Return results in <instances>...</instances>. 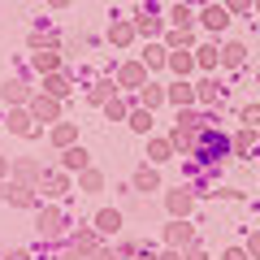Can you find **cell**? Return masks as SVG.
<instances>
[{
	"label": "cell",
	"instance_id": "obj_1",
	"mask_svg": "<svg viewBox=\"0 0 260 260\" xmlns=\"http://www.w3.org/2000/svg\"><path fill=\"white\" fill-rule=\"evenodd\" d=\"M65 225H70V217H65V208H56V204L39 208V221H35L39 239H61V234H65Z\"/></svg>",
	"mask_w": 260,
	"mask_h": 260
},
{
	"label": "cell",
	"instance_id": "obj_2",
	"mask_svg": "<svg viewBox=\"0 0 260 260\" xmlns=\"http://www.w3.org/2000/svg\"><path fill=\"white\" fill-rule=\"evenodd\" d=\"M165 247H174V251L195 247V230L182 221V217H174V225H165Z\"/></svg>",
	"mask_w": 260,
	"mask_h": 260
},
{
	"label": "cell",
	"instance_id": "obj_3",
	"mask_svg": "<svg viewBox=\"0 0 260 260\" xmlns=\"http://www.w3.org/2000/svg\"><path fill=\"white\" fill-rule=\"evenodd\" d=\"M70 247L83 251V256H95V251H100V230H95V225L91 230H74L70 234Z\"/></svg>",
	"mask_w": 260,
	"mask_h": 260
},
{
	"label": "cell",
	"instance_id": "obj_4",
	"mask_svg": "<svg viewBox=\"0 0 260 260\" xmlns=\"http://www.w3.org/2000/svg\"><path fill=\"white\" fill-rule=\"evenodd\" d=\"M61 169H65V174H83V169H91L87 148H78V143H74V148H65L61 152Z\"/></svg>",
	"mask_w": 260,
	"mask_h": 260
},
{
	"label": "cell",
	"instance_id": "obj_5",
	"mask_svg": "<svg viewBox=\"0 0 260 260\" xmlns=\"http://www.w3.org/2000/svg\"><path fill=\"white\" fill-rule=\"evenodd\" d=\"M165 208H169L174 217H186V213L195 208V195L186 191V186H178V191H169V195H165Z\"/></svg>",
	"mask_w": 260,
	"mask_h": 260
},
{
	"label": "cell",
	"instance_id": "obj_6",
	"mask_svg": "<svg viewBox=\"0 0 260 260\" xmlns=\"http://www.w3.org/2000/svg\"><path fill=\"white\" fill-rule=\"evenodd\" d=\"M30 113H35L39 121H56L61 117V100H56V95H35V100H30Z\"/></svg>",
	"mask_w": 260,
	"mask_h": 260
},
{
	"label": "cell",
	"instance_id": "obj_7",
	"mask_svg": "<svg viewBox=\"0 0 260 260\" xmlns=\"http://www.w3.org/2000/svg\"><path fill=\"white\" fill-rule=\"evenodd\" d=\"M5 200H9L13 208H35V204H39L35 195H30L26 182H9V186H5Z\"/></svg>",
	"mask_w": 260,
	"mask_h": 260
},
{
	"label": "cell",
	"instance_id": "obj_8",
	"mask_svg": "<svg viewBox=\"0 0 260 260\" xmlns=\"http://www.w3.org/2000/svg\"><path fill=\"white\" fill-rule=\"evenodd\" d=\"M200 160H221V152H225V139H217V135H204L200 130Z\"/></svg>",
	"mask_w": 260,
	"mask_h": 260
},
{
	"label": "cell",
	"instance_id": "obj_9",
	"mask_svg": "<svg viewBox=\"0 0 260 260\" xmlns=\"http://www.w3.org/2000/svg\"><path fill=\"white\" fill-rule=\"evenodd\" d=\"M169 143H174V152H195V148H200V130H182V126H174Z\"/></svg>",
	"mask_w": 260,
	"mask_h": 260
},
{
	"label": "cell",
	"instance_id": "obj_10",
	"mask_svg": "<svg viewBox=\"0 0 260 260\" xmlns=\"http://www.w3.org/2000/svg\"><path fill=\"white\" fill-rule=\"evenodd\" d=\"M165 95H169V104H178V109H191V104L200 100V95H195V87H191V83H174V87H169Z\"/></svg>",
	"mask_w": 260,
	"mask_h": 260
},
{
	"label": "cell",
	"instance_id": "obj_11",
	"mask_svg": "<svg viewBox=\"0 0 260 260\" xmlns=\"http://www.w3.org/2000/svg\"><path fill=\"white\" fill-rule=\"evenodd\" d=\"M30 117H35L30 109H9V117H5V121H9V130H13V135H35Z\"/></svg>",
	"mask_w": 260,
	"mask_h": 260
},
{
	"label": "cell",
	"instance_id": "obj_12",
	"mask_svg": "<svg viewBox=\"0 0 260 260\" xmlns=\"http://www.w3.org/2000/svg\"><path fill=\"white\" fill-rule=\"evenodd\" d=\"M117 83H121V87H148V83H143V65H139V61H126V65L117 70Z\"/></svg>",
	"mask_w": 260,
	"mask_h": 260
},
{
	"label": "cell",
	"instance_id": "obj_13",
	"mask_svg": "<svg viewBox=\"0 0 260 260\" xmlns=\"http://www.w3.org/2000/svg\"><path fill=\"white\" fill-rule=\"evenodd\" d=\"M95 230L100 234H117L121 230V213L117 208H100V213H95Z\"/></svg>",
	"mask_w": 260,
	"mask_h": 260
},
{
	"label": "cell",
	"instance_id": "obj_14",
	"mask_svg": "<svg viewBox=\"0 0 260 260\" xmlns=\"http://www.w3.org/2000/svg\"><path fill=\"white\" fill-rule=\"evenodd\" d=\"M39 186H44L48 200H56V195L70 191V178H65V169H61V174H44V182H39Z\"/></svg>",
	"mask_w": 260,
	"mask_h": 260
},
{
	"label": "cell",
	"instance_id": "obj_15",
	"mask_svg": "<svg viewBox=\"0 0 260 260\" xmlns=\"http://www.w3.org/2000/svg\"><path fill=\"white\" fill-rule=\"evenodd\" d=\"M13 178H18V182H44V169L35 165V160H18V165H13Z\"/></svg>",
	"mask_w": 260,
	"mask_h": 260
},
{
	"label": "cell",
	"instance_id": "obj_16",
	"mask_svg": "<svg viewBox=\"0 0 260 260\" xmlns=\"http://www.w3.org/2000/svg\"><path fill=\"white\" fill-rule=\"evenodd\" d=\"M5 100H9L13 109H22V104L30 100V91H26V83H22V78H9V83H5Z\"/></svg>",
	"mask_w": 260,
	"mask_h": 260
},
{
	"label": "cell",
	"instance_id": "obj_17",
	"mask_svg": "<svg viewBox=\"0 0 260 260\" xmlns=\"http://www.w3.org/2000/svg\"><path fill=\"white\" fill-rule=\"evenodd\" d=\"M169 156H174V143H169V139H152L148 143V160H152V165H165Z\"/></svg>",
	"mask_w": 260,
	"mask_h": 260
},
{
	"label": "cell",
	"instance_id": "obj_18",
	"mask_svg": "<svg viewBox=\"0 0 260 260\" xmlns=\"http://www.w3.org/2000/svg\"><path fill=\"white\" fill-rule=\"evenodd\" d=\"M74 135H78V130L74 126H70V121H56V126H52V143H56V148H74Z\"/></svg>",
	"mask_w": 260,
	"mask_h": 260
},
{
	"label": "cell",
	"instance_id": "obj_19",
	"mask_svg": "<svg viewBox=\"0 0 260 260\" xmlns=\"http://www.w3.org/2000/svg\"><path fill=\"white\" fill-rule=\"evenodd\" d=\"M200 22H204L208 30H221V26H225V9H221V5H204V13H200Z\"/></svg>",
	"mask_w": 260,
	"mask_h": 260
},
{
	"label": "cell",
	"instance_id": "obj_20",
	"mask_svg": "<svg viewBox=\"0 0 260 260\" xmlns=\"http://www.w3.org/2000/svg\"><path fill=\"white\" fill-rule=\"evenodd\" d=\"M243 61H247V48H243V44H225V48H221V65H230V70H239Z\"/></svg>",
	"mask_w": 260,
	"mask_h": 260
},
{
	"label": "cell",
	"instance_id": "obj_21",
	"mask_svg": "<svg viewBox=\"0 0 260 260\" xmlns=\"http://www.w3.org/2000/svg\"><path fill=\"white\" fill-rule=\"evenodd\" d=\"M44 95H56V100L70 95V78H65V74H48L44 78Z\"/></svg>",
	"mask_w": 260,
	"mask_h": 260
},
{
	"label": "cell",
	"instance_id": "obj_22",
	"mask_svg": "<svg viewBox=\"0 0 260 260\" xmlns=\"http://www.w3.org/2000/svg\"><path fill=\"white\" fill-rule=\"evenodd\" d=\"M130 130L135 135H148L152 130V109H130Z\"/></svg>",
	"mask_w": 260,
	"mask_h": 260
},
{
	"label": "cell",
	"instance_id": "obj_23",
	"mask_svg": "<svg viewBox=\"0 0 260 260\" xmlns=\"http://www.w3.org/2000/svg\"><path fill=\"white\" fill-rule=\"evenodd\" d=\"M156 186H160L156 169H139V174H135V191H156Z\"/></svg>",
	"mask_w": 260,
	"mask_h": 260
},
{
	"label": "cell",
	"instance_id": "obj_24",
	"mask_svg": "<svg viewBox=\"0 0 260 260\" xmlns=\"http://www.w3.org/2000/svg\"><path fill=\"white\" fill-rule=\"evenodd\" d=\"M251 143H256V135H251V126H243L239 135H234V139H230V148L239 152V156H247V148H251Z\"/></svg>",
	"mask_w": 260,
	"mask_h": 260
},
{
	"label": "cell",
	"instance_id": "obj_25",
	"mask_svg": "<svg viewBox=\"0 0 260 260\" xmlns=\"http://www.w3.org/2000/svg\"><path fill=\"white\" fill-rule=\"evenodd\" d=\"M113 91H117V83H113V78H104V83H95V91L87 95V100H91V104H104V100H113Z\"/></svg>",
	"mask_w": 260,
	"mask_h": 260
},
{
	"label": "cell",
	"instance_id": "obj_26",
	"mask_svg": "<svg viewBox=\"0 0 260 260\" xmlns=\"http://www.w3.org/2000/svg\"><path fill=\"white\" fill-rule=\"evenodd\" d=\"M195 61L204 65V70H213V65H221V48H213V44H204V48H200V56H195Z\"/></svg>",
	"mask_w": 260,
	"mask_h": 260
},
{
	"label": "cell",
	"instance_id": "obj_27",
	"mask_svg": "<svg viewBox=\"0 0 260 260\" xmlns=\"http://www.w3.org/2000/svg\"><path fill=\"white\" fill-rule=\"evenodd\" d=\"M191 52H169V70H174V74H191Z\"/></svg>",
	"mask_w": 260,
	"mask_h": 260
},
{
	"label": "cell",
	"instance_id": "obj_28",
	"mask_svg": "<svg viewBox=\"0 0 260 260\" xmlns=\"http://www.w3.org/2000/svg\"><path fill=\"white\" fill-rule=\"evenodd\" d=\"M195 95H200V100H204V104H208V100H217V95H221V87H217V83H213V78H204V83L195 87Z\"/></svg>",
	"mask_w": 260,
	"mask_h": 260
},
{
	"label": "cell",
	"instance_id": "obj_29",
	"mask_svg": "<svg viewBox=\"0 0 260 260\" xmlns=\"http://www.w3.org/2000/svg\"><path fill=\"white\" fill-rule=\"evenodd\" d=\"M160 100H169V95L160 91V87H143V109H156Z\"/></svg>",
	"mask_w": 260,
	"mask_h": 260
},
{
	"label": "cell",
	"instance_id": "obj_30",
	"mask_svg": "<svg viewBox=\"0 0 260 260\" xmlns=\"http://www.w3.org/2000/svg\"><path fill=\"white\" fill-rule=\"evenodd\" d=\"M35 70H44V74H56V56H52V52H35Z\"/></svg>",
	"mask_w": 260,
	"mask_h": 260
},
{
	"label": "cell",
	"instance_id": "obj_31",
	"mask_svg": "<svg viewBox=\"0 0 260 260\" xmlns=\"http://www.w3.org/2000/svg\"><path fill=\"white\" fill-rule=\"evenodd\" d=\"M130 35H135V30H130L126 22H117V26L109 30V39H113V44H130Z\"/></svg>",
	"mask_w": 260,
	"mask_h": 260
},
{
	"label": "cell",
	"instance_id": "obj_32",
	"mask_svg": "<svg viewBox=\"0 0 260 260\" xmlns=\"http://www.w3.org/2000/svg\"><path fill=\"white\" fill-rule=\"evenodd\" d=\"M100 186H104V178L95 169H83V191H100Z\"/></svg>",
	"mask_w": 260,
	"mask_h": 260
},
{
	"label": "cell",
	"instance_id": "obj_33",
	"mask_svg": "<svg viewBox=\"0 0 260 260\" xmlns=\"http://www.w3.org/2000/svg\"><path fill=\"white\" fill-rule=\"evenodd\" d=\"M143 61H148V65H169V56H165V48H148Z\"/></svg>",
	"mask_w": 260,
	"mask_h": 260
},
{
	"label": "cell",
	"instance_id": "obj_34",
	"mask_svg": "<svg viewBox=\"0 0 260 260\" xmlns=\"http://www.w3.org/2000/svg\"><path fill=\"white\" fill-rule=\"evenodd\" d=\"M174 22H178V30H186V26H191V9L178 5V9H174Z\"/></svg>",
	"mask_w": 260,
	"mask_h": 260
},
{
	"label": "cell",
	"instance_id": "obj_35",
	"mask_svg": "<svg viewBox=\"0 0 260 260\" xmlns=\"http://www.w3.org/2000/svg\"><path fill=\"white\" fill-rule=\"evenodd\" d=\"M243 121H247V126H256V121H260V104H247V109H243Z\"/></svg>",
	"mask_w": 260,
	"mask_h": 260
},
{
	"label": "cell",
	"instance_id": "obj_36",
	"mask_svg": "<svg viewBox=\"0 0 260 260\" xmlns=\"http://www.w3.org/2000/svg\"><path fill=\"white\" fill-rule=\"evenodd\" d=\"M221 260H251V256H247V247H230Z\"/></svg>",
	"mask_w": 260,
	"mask_h": 260
},
{
	"label": "cell",
	"instance_id": "obj_37",
	"mask_svg": "<svg viewBox=\"0 0 260 260\" xmlns=\"http://www.w3.org/2000/svg\"><path fill=\"white\" fill-rule=\"evenodd\" d=\"M182 256H186V260H208V256H204V247H200V243H195V247H186Z\"/></svg>",
	"mask_w": 260,
	"mask_h": 260
},
{
	"label": "cell",
	"instance_id": "obj_38",
	"mask_svg": "<svg viewBox=\"0 0 260 260\" xmlns=\"http://www.w3.org/2000/svg\"><path fill=\"white\" fill-rule=\"evenodd\" d=\"M109 117H126V104H121V100H109Z\"/></svg>",
	"mask_w": 260,
	"mask_h": 260
},
{
	"label": "cell",
	"instance_id": "obj_39",
	"mask_svg": "<svg viewBox=\"0 0 260 260\" xmlns=\"http://www.w3.org/2000/svg\"><path fill=\"white\" fill-rule=\"evenodd\" d=\"M247 256H260V234H251V239H247Z\"/></svg>",
	"mask_w": 260,
	"mask_h": 260
},
{
	"label": "cell",
	"instance_id": "obj_40",
	"mask_svg": "<svg viewBox=\"0 0 260 260\" xmlns=\"http://www.w3.org/2000/svg\"><path fill=\"white\" fill-rule=\"evenodd\" d=\"M156 260H186V256H182V251H174V247H165V251H160Z\"/></svg>",
	"mask_w": 260,
	"mask_h": 260
},
{
	"label": "cell",
	"instance_id": "obj_41",
	"mask_svg": "<svg viewBox=\"0 0 260 260\" xmlns=\"http://www.w3.org/2000/svg\"><path fill=\"white\" fill-rule=\"evenodd\" d=\"M91 260H121V256H117V251H109V247H100V251H95Z\"/></svg>",
	"mask_w": 260,
	"mask_h": 260
},
{
	"label": "cell",
	"instance_id": "obj_42",
	"mask_svg": "<svg viewBox=\"0 0 260 260\" xmlns=\"http://www.w3.org/2000/svg\"><path fill=\"white\" fill-rule=\"evenodd\" d=\"M247 5H251V0H230V9H234V13H243Z\"/></svg>",
	"mask_w": 260,
	"mask_h": 260
},
{
	"label": "cell",
	"instance_id": "obj_43",
	"mask_svg": "<svg viewBox=\"0 0 260 260\" xmlns=\"http://www.w3.org/2000/svg\"><path fill=\"white\" fill-rule=\"evenodd\" d=\"M5 260H30V251H9Z\"/></svg>",
	"mask_w": 260,
	"mask_h": 260
},
{
	"label": "cell",
	"instance_id": "obj_44",
	"mask_svg": "<svg viewBox=\"0 0 260 260\" xmlns=\"http://www.w3.org/2000/svg\"><path fill=\"white\" fill-rule=\"evenodd\" d=\"M5 174H9V160H5V156H0V178H5Z\"/></svg>",
	"mask_w": 260,
	"mask_h": 260
},
{
	"label": "cell",
	"instance_id": "obj_45",
	"mask_svg": "<svg viewBox=\"0 0 260 260\" xmlns=\"http://www.w3.org/2000/svg\"><path fill=\"white\" fill-rule=\"evenodd\" d=\"M0 200H5V182H0Z\"/></svg>",
	"mask_w": 260,
	"mask_h": 260
},
{
	"label": "cell",
	"instance_id": "obj_46",
	"mask_svg": "<svg viewBox=\"0 0 260 260\" xmlns=\"http://www.w3.org/2000/svg\"><path fill=\"white\" fill-rule=\"evenodd\" d=\"M52 5H65V0H52Z\"/></svg>",
	"mask_w": 260,
	"mask_h": 260
}]
</instances>
